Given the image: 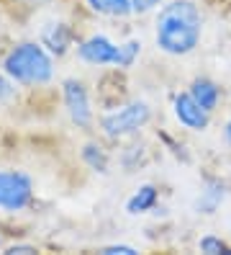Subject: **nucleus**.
<instances>
[{"label": "nucleus", "instance_id": "1", "mask_svg": "<svg viewBox=\"0 0 231 255\" xmlns=\"http://www.w3.org/2000/svg\"><path fill=\"white\" fill-rule=\"evenodd\" d=\"M203 36V16L193 0H172L154 21V41L164 54H190Z\"/></svg>", "mask_w": 231, "mask_h": 255}, {"label": "nucleus", "instance_id": "2", "mask_svg": "<svg viewBox=\"0 0 231 255\" xmlns=\"http://www.w3.org/2000/svg\"><path fill=\"white\" fill-rule=\"evenodd\" d=\"M3 70L10 80L21 85H44L54 78L52 57L46 54L44 44H36V41L18 44L13 52H8Z\"/></svg>", "mask_w": 231, "mask_h": 255}, {"label": "nucleus", "instance_id": "3", "mask_svg": "<svg viewBox=\"0 0 231 255\" xmlns=\"http://www.w3.org/2000/svg\"><path fill=\"white\" fill-rule=\"evenodd\" d=\"M139 52H142V41H126V44H113L108 36H90L85 39L80 47H77V54H80L82 62L90 65H113V67H131L136 62Z\"/></svg>", "mask_w": 231, "mask_h": 255}, {"label": "nucleus", "instance_id": "4", "mask_svg": "<svg viewBox=\"0 0 231 255\" xmlns=\"http://www.w3.org/2000/svg\"><path fill=\"white\" fill-rule=\"evenodd\" d=\"M149 119H152V111L147 103L134 101V103H126V106L103 116L100 127L111 139H118V137H129V134H136L139 129H144L149 124Z\"/></svg>", "mask_w": 231, "mask_h": 255}, {"label": "nucleus", "instance_id": "5", "mask_svg": "<svg viewBox=\"0 0 231 255\" xmlns=\"http://www.w3.org/2000/svg\"><path fill=\"white\" fill-rule=\"evenodd\" d=\"M34 199V183L21 170H0V209L23 212Z\"/></svg>", "mask_w": 231, "mask_h": 255}, {"label": "nucleus", "instance_id": "6", "mask_svg": "<svg viewBox=\"0 0 231 255\" xmlns=\"http://www.w3.org/2000/svg\"><path fill=\"white\" fill-rule=\"evenodd\" d=\"M62 96H65V106H67V114L70 119L77 124L87 129L92 124V109H90V98H87V91L80 80H65L62 85Z\"/></svg>", "mask_w": 231, "mask_h": 255}, {"label": "nucleus", "instance_id": "7", "mask_svg": "<svg viewBox=\"0 0 231 255\" xmlns=\"http://www.w3.org/2000/svg\"><path fill=\"white\" fill-rule=\"evenodd\" d=\"M172 111H175V119L190 131H206L208 124H211V111H206L200 103L188 93H177L175 101H172Z\"/></svg>", "mask_w": 231, "mask_h": 255}, {"label": "nucleus", "instance_id": "8", "mask_svg": "<svg viewBox=\"0 0 231 255\" xmlns=\"http://www.w3.org/2000/svg\"><path fill=\"white\" fill-rule=\"evenodd\" d=\"M41 44L52 54L62 57V54L70 49V44H72V31L67 28V23H49L41 31Z\"/></svg>", "mask_w": 231, "mask_h": 255}, {"label": "nucleus", "instance_id": "9", "mask_svg": "<svg viewBox=\"0 0 231 255\" xmlns=\"http://www.w3.org/2000/svg\"><path fill=\"white\" fill-rule=\"evenodd\" d=\"M190 96H193L206 111H213L216 106H219V101H221V88L216 85L213 80H208V78H198V80H193V85H190Z\"/></svg>", "mask_w": 231, "mask_h": 255}, {"label": "nucleus", "instance_id": "10", "mask_svg": "<svg viewBox=\"0 0 231 255\" xmlns=\"http://www.w3.org/2000/svg\"><path fill=\"white\" fill-rule=\"evenodd\" d=\"M154 204H157V188L147 183L142 188H136V193L126 201V212L129 214H144L149 209H154Z\"/></svg>", "mask_w": 231, "mask_h": 255}, {"label": "nucleus", "instance_id": "11", "mask_svg": "<svg viewBox=\"0 0 231 255\" xmlns=\"http://www.w3.org/2000/svg\"><path fill=\"white\" fill-rule=\"evenodd\" d=\"M87 5L100 16H129V13H134L131 0H87Z\"/></svg>", "mask_w": 231, "mask_h": 255}, {"label": "nucleus", "instance_id": "12", "mask_svg": "<svg viewBox=\"0 0 231 255\" xmlns=\"http://www.w3.org/2000/svg\"><path fill=\"white\" fill-rule=\"evenodd\" d=\"M82 160L90 165L92 170L105 173V168H108V157H105V152H103L98 144H85V149H82Z\"/></svg>", "mask_w": 231, "mask_h": 255}, {"label": "nucleus", "instance_id": "13", "mask_svg": "<svg viewBox=\"0 0 231 255\" xmlns=\"http://www.w3.org/2000/svg\"><path fill=\"white\" fill-rule=\"evenodd\" d=\"M198 248L203 250V253H208V255H229V253H231V248L224 243L221 237H216V235H206V237H200Z\"/></svg>", "mask_w": 231, "mask_h": 255}, {"label": "nucleus", "instance_id": "14", "mask_svg": "<svg viewBox=\"0 0 231 255\" xmlns=\"http://www.w3.org/2000/svg\"><path fill=\"white\" fill-rule=\"evenodd\" d=\"M100 253L103 255H136V248H131V245H108Z\"/></svg>", "mask_w": 231, "mask_h": 255}, {"label": "nucleus", "instance_id": "15", "mask_svg": "<svg viewBox=\"0 0 231 255\" xmlns=\"http://www.w3.org/2000/svg\"><path fill=\"white\" fill-rule=\"evenodd\" d=\"M159 0H131V10L134 13H149L152 8H157Z\"/></svg>", "mask_w": 231, "mask_h": 255}, {"label": "nucleus", "instance_id": "16", "mask_svg": "<svg viewBox=\"0 0 231 255\" xmlns=\"http://www.w3.org/2000/svg\"><path fill=\"white\" fill-rule=\"evenodd\" d=\"M10 96H13V85L5 78H0V103H5Z\"/></svg>", "mask_w": 231, "mask_h": 255}, {"label": "nucleus", "instance_id": "17", "mask_svg": "<svg viewBox=\"0 0 231 255\" xmlns=\"http://www.w3.org/2000/svg\"><path fill=\"white\" fill-rule=\"evenodd\" d=\"M5 253H8V255H15V253L23 255V253H36V248H34V245H13V248H8Z\"/></svg>", "mask_w": 231, "mask_h": 255}, {"label": "nucleus", "instance_id": "18", "mask_svg": "<svg viewBox=\"0 0 231 255\" xmlns=\"http://www.w3.org/2000/svg\"><path fill=\"white\" fill-rule=\"evenodd\" d=\"M224 139H226V144L231 147V116H229V122H226V127H224Z\"/></svg>", "mask_w": 231, "mask_h": 255}]
</instances>
